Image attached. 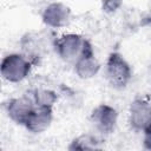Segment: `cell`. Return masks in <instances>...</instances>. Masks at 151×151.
<instances>
[{"label": "cell", "mask_w": 151, "mask_h": 151, "mask_svg": "<svg viewBox=\"0 0 151 151\" xmlns=\"http://www.w3.org/2000/svg\"><path fill=\"white\" fill-rule=\"evenodd\" d=\"M107 84L114 90H124L133 78V70L129 60L118 51L111 52L103 66Z\"/></svg>", "instance_id": "1"}, {"label": "cell", "mask_w": 151, "mask_h": 151, "mask_svg": "<svg viewBox=\"0 0 151 151\" xmlns=\"http://www.w3.org/2000/svg\"><path fill=\"white\" fill-rule=\"evenodd\" d=\"M33 61L24 52H8L1 59L0 74L8 84H21L31 76Z\"/></svg>", "instance_id": "2"}, {"label": "cell", "mask_w": 151, "mask_h": 151, "mask_svg": "<svg viewBox=\"0 0 151 151\" xmlns=\"http://www.w3.org/2000/svg\"><path fill=\"white\" fill-rule=\"evenodd\" d=\"M90 48H92V44L88 39L76 32L64 33L53 42V50L57 57L64 63L72 65Z\"/></svg>", "instance_id": "3"}, {"label": "cell", "mask_w": 151, "mask_h": 151, "mask_svg": "<svg viewBox=\"0 0 151 151\" xmlns=\"http://www.w3.org/2000/svg\"><path fill=\"white\" fill-rule=\"evenodd\" d=\"M88 120L93 131L98 136L107 137L117 130L119 112L113 105L109 103H100L91 110Z\"/></svg>", "instance_id": "4"}, {"label": "cell", "mask_w": 151, "mask_h": 151, "mask_svg": "<svg viewBox=\"0 0 151 151\" xmlns=\"http://www.w3.org/2000/svg\"><path fill=\"white\" fill-rule=\"evenodd\" d=\"M40 18L45 27L51 29H60L71 22L72 19V9L71 7L59 1H48L40 12Z\"/></svg>", "instance_id": "5"}, {"label": "cell", "mask_w": 151, "mask_h": 151, "mask_svg": "<svg viewBox=\"0 0 151 151\" xmlns=\"http://www.w3.org/2000/svg\"><path fill=\"white\" fill-rule=\"evenodd\" d=\"M127 123L131 130L139 133L151 125V101L142 97L131 100L127 107Z\"/></svg>", "instance_id": "6"}, {"label": "cell", "mask_w": 151, "mask_h": 151, "mask_svg": "<svg viewBox=\"0 0 151 151\" xmlns=\"http://www.w3.org/2000/svg\"><path fill=\"white\" fill-rule=\"evenodd\" d=\"M34 106L35 104L29 94L12 97L5 104V113L12 123L24 127Z\"/></svg>", "instance_id": "7"}, {"label": "cell", "mask_w": 151, "mask_h": 151, "mask_svg": "<svg viewBox=\"0 0 151 151\" xmlns=\"http://www.w3.org/2000/svg\"><path fill=\"white\" fill-rule=\"evenodd\" d=\"M72 66L76 77L81 80H91L96 78L103 70V65L96 55L93 47L87 50L80 58H78Z\"/></svg>", "instance_id": "8"}, {"label": "cell", "mask_w": 151, "mask_h": 151, "mask_svg": "<svg viewBox=\"0 0 151 151\" xmlns=\"http://www.w3.org/2000/svg\"><path fill=\"white\" fill-rule=\"evenodd\" d=\"M53 119H54L53 107L35 105L29 117L27 118L24 127L26 129V131H28L32 134H41L51 127Z\"/></svg>", "instance_id": "9"}, {"label": "cell", "mask_w": 151, "mask_h": 151, "mask_svg": "<svg viewBox=\"0 0 151 151\" xmlns=\"http://www.w3.org/2000/svg\"><path fill=\"white\" fill-rule=\"evenodd\" d=\"M103 137L97 133H81L74 137L67 149L68 150H98L103 147Z\"/></svg>", "instance_id": "10"}, {"label": "cell", "mask_w": 151, "mask_h": 151, "mask_svg": "<svg viewBox=\"0 0 151 151\" xmlns=\"http://www.w3.org/2000/svg\"><path fill=\"white\" fill-rule=\"evenodd\" d=\"M34 104L38 106L54 107L58 101V93L50 87H35L29 93Z\"/></svg>", "instance_id": "11"}, {"label": "cell", "mask_w": 151, "mask_h": 151, "mask_svg": "<svg viewBox=\"0 0 151 151\" xmlns=\"http://www.w3.org/2000/svg\"><path fill=\"white\" fill-rule=\"evenodd\" d=\"M123 1L124 0H101L100 8L105 14L112 15V14H116L122 8Z\"/></svg>", "instance_id": "12"}, {"label": "cell", "mask_w": 151, "mask_h": 151, "mask_svg": "<svg viewBox=\"0 0 151 151\" xmlns=\"http://www.w3.org/2000/svg\"><path fill=\"white\" fill-rule=\"evenodd\" d=\"M142 144L145 150L151 151V125H149L142 132Z\"/></svg>", "instance_id": "13"}, {"label": "cell", "mask_w": 151, "mask_h": 151, "mask_svg": "<svg viewBox=\"0 0 151 151\" xmlns=\"http://www.w3.org/2000/svg\"><path fill=\"white\" fill-rule=\"evenodd\" d=\"M47 1H59V0H47Z\"/></svg>", "instance_id": "14"}]
</instances>
